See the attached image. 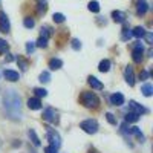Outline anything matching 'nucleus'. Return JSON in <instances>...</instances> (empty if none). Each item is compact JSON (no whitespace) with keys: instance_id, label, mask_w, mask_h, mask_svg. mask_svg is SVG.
Returning a JSON list of instances; mask_svg holds the SVG:
<instances>
[{"instance_id":"1","label":"nucleus","mask_w":153,"mask_h":153,"mask_svg":"<svg viewBox=\"0 0 153 153\" xmlns=\"http://www.w3.org/2000/svg\"><path fill=\"white\" fill-rule=\"evenodd\" d=\"M3 107L6 110V113L12 120H20L22 117V112H20V107H22V103H20V97L16 91H8L3 97Z\"/></svg>"},{"instance_id":"2","label":"nucleus","mask_w":153,"mask_h":153,"mask_svg":"<svg viewBox=\"0 0 153 153\" xmlns=\"http://www.w3.org/2000/svg\"><path fill=\"white\" fill-rule=\"evenodd\" d=\"M80 100H81L83 106L87 107V109H97L100 106V100L94 92H83Z\"/></svg>"},{"instance_id":"3","label":"nucleus","mask_w":153,"mask_h":153,"mask_svg":"<svg viewBox=\"0 0 153 153\" xmlns=\"http://www.w3.org/2000/svg\"><path fill=\"white\" fill-rule=\"evenodd\" d=\"M80 127L89 135H94V133L98 132V123L95 120H86V121H83L80 124Z\"/></svg>"},{"instance_id":"4","label":"nucleus","mask_w":153,"mask_h":153,"mask_svg":"<svg viewBox=\"0 0 153 153\" xmlns=\"http://www.w3.org/2000/svg\"><path fill=\"white\" fill-rule=\"evenodd\" d=\"M46 136H48V141L51 143V146H54L55 149H58L60 146H61V139H60V135L54 130V129H48V133H46Z\"/></svg>"},{"instance_id":"5","label":"nucleus","mask_w":153,"mask_h":153,"mask_svg":"<svg viewBox=\"0 0 153 153\" xmlns=\"http://www.w3.org/2000/svg\"><path fill=\"white\" fill-rule=\"evenodd\" d=\"M143 54H144V46L141 45V42H138L133 48V52H132V58L135 63H141L143 61Z\"/></svg>"},{"instance_id":"6","label":"nucleus","mask_w":153,"mask_h":153,"mask_svg":"<svg viewBox=\"0 0 153 153\" xmlns=\"http://www.w3.org/2000/svg\"><path fill=\"white\" fill-rule=\"evenodd\" d=\"M43 120H46L48 123H57L58 121V117H57V112L52 109V107H49L43 112Z\"/></svg>"},{"instance_id":"7","label":"nucleus","mask_w":153,"mask_h":153,"mask_svg":"<svg viewBox=\"0 0 153 153\" xmlns=\"http://www.w3.org/2000/svg\"><path fill=\"white\" fill-rule=\"evenodd\" d=\"M124 78H126V81H127L129 86L135 84V74H133V68L132 66H127L124 69Z\"/></svg>"},{"instance_id":"8","label":"nucleus","mask_w":153,"mask_h":153,"mask_svg":"<svg viewBox=\"0 0 153 153\" xmlns=\"http://www.w3.org/2000/svg\"><path fill=\"white\" fill-rule=\"evenodd\" d=\"M129 107H130V110H132V112L138 113L139 117H141V115H144V113H147V112H149V110H147L146 107H143L141 104L135 103V101H130V103H129Z\"/></svg>"},{"instance_id":"9","label":"nucleus","mask_w":153,"mask_h":153,"mask_svg":"<svg viewBox=\"0 0 153 153\" xmlns=\"http://www.w3.org/2000/svg\"><path fill=\"white\" fill-rule=\"evenodd\" d=\"M9 20L5 12H0V31L2 32H9Z\"/></svg>"},{"instance_id":"10","label":"nucleus","mask_w":153,"mask_h":153,"mask_svg":"<svg viewBox=\"0 0 153 153\" xmlns=\"http://www.w3.org/2000/svg\"><path fill=\"white\" fill-rule=\"evenodd\" d=\"M110 103H112L113 106H123V104H124V95L120 94V92L113 94V95L110 97Z\"/></svg>"},{"instance_id":"11","label":"nucleus","mask_w":153,"mask_h":153,"mask_svg":"<svg viewBox=\"0 0 153 153\" xmlns=\"http://www.w3.org/2000/svg\"><path fill=\"white\" fill-rule=\"evenodd\" d=\"M147 9H149V5H147L146 0H138V2H136V12H138V14L144 16L147 12Z\"/></svg>"},{"instance_id":"12","label":"nucleus","mask_w":153,"mask_h":153,"mask_svg":"<svg viewBox=\"0 0 153 153\" xmlns=\"http://www.w3.org/2000/svg\"><path fill=\"white\" fill-rule=\"evenodd\" d=\"M28 107L31 109V110H38V109H42V101H40V98H29L28 100Z\"/></svg>"},{"instance_id":"13","label":"nucleus","mask_w":153,"mask_h":153,"mask_svg":"<svg viewBox=\"0 0 153 153\" xmlns=\"http://www.w3.org/2000/svg\"><path fill=\"white\" fill-rule=\"evenodd\" d=\"M3 75H5V78L8 80V81H19V78H20V75H19V72H16V71H5L3 72Z\"/></svg>"},{"instance_id":"14","label":"nucleus","mask_w":153,"mask_h":153,"mask_svg":"<svg viewBox=\"0 0 153 153\" xmlns=\"http://www.w3.org/2000/svg\"><path fill=\"white\" fill-rule=\"evenodd\" d=\"M112 17H113V22H117V23H123L124 19H126V14L123 11H113L112 12Z\"/></svg>"},{"instance_id":"15","label":"nucleus","mask_w":153,"mask_h":153,"mask_svg":"<svg viewBox=\"0 0 153 153\" xmlns=\"http://www.w3.org/2000/svg\"><path fill=\"white\" fill-rule=\"evenodd\" d=\"M87 81H89V84H91L94 89H98V91H100V89H103V83H101L98 78H95V76H89Z\"/></svg>"},{"instance_id":"16","label":"nucleus","mask_w":153,"mask_h":153,"mask_svg":"<svg viewBox=\"0 0 153 153\" xmlns=\"http://www.w3.org/2000/svg\"><path fill=\"white\" fill-rule=\"evenodd\" d=\"M61 66H63V61L60 58H52V60L49 61V68L52 69V71H58Z\"/></svg>"},{"instance_id":"17","label":"nucleus","mask_w":153,"mask_h":153,"mask_svg":"<svg viewBox=\"0 0 153 153\" xmlns=\"http://www.w3.org/2000/svg\"><path fill=\"white\" fill-rule=\"evenodd\" d=\"M141 92H143L144 97H152V94H153V86L149 84V83H146V84L143 86V89H141Z\"/></svg>"},{"instance_id":"18","label":"nucleus","mask_w":153,"mask_h":153,"mask_svg":"<svg viewBox=\"0 0 153 153\" xmlns=\"http://www.w3.org/2000/svg\"><path fill=\"white\" fill-rule=\"evenodd\" d=\"M139 120V115L138 113H135V112H127V115H126V121L127 123H136Z\"/></svg>"},{"instance_id":"19","label":"nucleus","mask_w":153,"mask_h":153,"mask_svg":"<svg viewBox=\"0 0 153 153\" xmlns=\"http://www.w3.org/2000/svg\"><path fill=\"white\" fill-rule=\"evenodd\" d=\"M129 133H132V135H136L138 136V139H139V141H144V135L141 133V130H139L138 129V127H129Z\"/></svg>"},{"instance_id":"20","label":"nucleus","mask_w":153,"mask_h":153,"mask_svg":"<svg viewBox=\"0 0 153 153\" xmlns=\"http://www.w3.org/2000/svg\"><path fill=\"white\" fill-rule=\"evenodd\" d=\"M28 135H29V138H31V141H32L34 146H40V139H38V136H37V133H35L34 129H29Z\"/></svg>"},{"instance_id":"21","label":"nucleus","mask_w":153,"mask_h":153,"mask_svg":"<svg viewBox=\"0 0 153 153\" xmlns=\"http://www.w3.org/2000/svg\"><path fill=\"white\" fill-rule=\"evenodd\" d=\"M110 69V61L109 60H103L100 63V66H98V71L100 72H107Z\"/></svg>"},{"instance_id":"22","label":"nucleus","mask_w":153,"mask_h":153,"mask_svg":"<svg viewBox=\"0 0 153 153\" xmlns=\"http://www.w3.org/2000/svg\"><path fill=\"white\" fill-rule=\"evenodd\" d=\"M132 34H133V37L141 38V37H144V34H146V29H144V28H141V26H138V28H135V29L132 31Z\"/></svg>"},{"instance_id":"23","label":"nucleus","mask_w":153,"mask_h":153,"mask_svg":"<svg viewBox=\"0 0 153 153\" xmlns=\"http://www.w3.org/2000/svg\"><path fill=\"white\" fill-rule=\"evenodd\" d=\"M34 92H35L37 98H42V97H46V95H48V91H46V89H42V87L34 89Z\"/></svg>"},{"instance_id":"24","label":"nucleus","mask_w":153,"mask_h":153,"mask_svg":"<svg viewBox=\"0 0 153 153\" xmlns=\"http://www.w3.org/2000/svg\"><path fill=\"white\" fill-rule=\"evenodd\" d=\"M89 11H92V12H98L100 11V3L98 2H89Z\"/></svg>"},{"instance_id":"25","label":"nucleus","mask_w":153,"mask_h":153,"mask_svg":"<svg viewBox=\"0 0 153 153\" xmlns=\"http://www.w3.org/2000/svg\"><path fill=\"white\" fill-rule=\"evenodd\" d=\"M65 16H63V14H60V12H55V14L52 16V20L55 22V23H63V22H65Z\"/></svg>"},{"instance_id":"26","label":"nucleus","mask_w":153,"mask_h":153,"mask_svg":"<svg viewBox=\"0 0 153 153\" xmlns=\"http://www.w3.org/2000/svg\"><path fill=\"white\" fill-rule=\"evenodd\" d=\"M40 81H42V83H49V81H51V74L46 72V71L42 72V74H40Z\"/></svg>"},{"instance_id":"27","label":"nucleus","mask_w":153,"mask_h":153,"mask_svg":"<svg viewBox=\"0 0 153 153\" xmlns=\"http://www.w3.org/2000/svg\"><path fill=\"white\" fill-rule=\"evenodd\" d=\"M46 46H48V38H43V37H40L38 42L35 43V48H46Z\"/></svg>"},{"instance_id":"28","label":"nucleus","mask_w":153,"mask_h":153,"mask_svg":"<svg viewBox=\"0 0 153 153\" xmlns=\"http://www.w3.org/2000/svg\"><path fill=\"white\" fill-rule=\"evenodd\" d=\"M23 25H25V26H26V28H34V25H35V22H34V19H31V17H26V19H25L23 20Z\"/></svg>"},{"instance_id":"29","label":"nucleus","mask_w":153,"mask_h":153,"mask_svg":"<svg viewBox=\"0 0 153 153\" xmlns=\"http://www.w3.org/2000/svg\"><path fill=\"white\" fill-rule=\"evenodd\" d=\"M132 37H133V34H132V31H130V29H124V32H123V37H121V38H123L124 42H127V40H130Z\"/></svg>"},{"instance_id":"30","label":"nucleus","mask_w":153,"mask_h":153,"mask_svg":"<svg viewBox=\"0 0 153 153\" xmlns=\"http://www.w3.org/2000/svg\"><path fill=\"white\" fill-rule=\"evenodd\" d=\"M8 51V43L6 40H3V38H0V54H3Z\"/></svg>"},{"instance_id":"31","label":"nucleus","mask_w":153,"mask_h":153,"mask_svg":"<svg viewBox=\"0 0 153 153\" xmlns=\"http://www.w3.org/2000/svg\"><path fill=\"white\" fill-rule=\"evenodd\" d=\"M17 63L20 65V68H22L23 71H26V69H28V61H26V60H23L22 57H19V58H17Z\"/></svg>"},{"instance_id":"32","label":"nucleus","mask_w":153,"mask_h":153,"mask_svg":"<svg viewBox=\"0 0 153 153\" xmlns=\"http://www.w3.org/2000/svg\"><path fill=\"white\" fill-rule=\"evenodd\" d=\"M34 51H35V43H34V42L26 43V52H28V54H32Z\"/></svg>"},{"instance_id":"33","label":"nucleus","mask_w":153,"mask_h":153,"mask_svg":"<svg viewBox=\"0 0 153 153\" xmlns=\"http://www.w3.org/2000/svg\"><path fill=\"white\" fill-rule=\"evenodd\" d=\"M72 48H74L75 51L81 49V42H80V40H76V38H74V40H72Z\"/></svg>"},{"instance_id":"34","label":"nucleus","mask_w":153,"mask_h":153,"mask_svg":"<svg viewBox=\"0 0 153 153\" xmlns=\"http://www.w3.org/2000/svg\"><path fill=\"white\" fill-rule=\"evenodd\" d=\"M38 6H40V8H38V12H40V14H42V12H46V9H48L46 2H42V0H40V5H38Z\"/></svg>"},{"instance_id":"35","label":"nucleus","mask_w":153,"mask_h":153,"mask_svg":"<svg viewBox=\"0 0 153 153\" xmlns=\"http://www.w3.org/2000/svg\"><path fill=\"white\" fill-rule=\"evenodd\" d=\"M49 29L48 28H42V32H40V37H43V38H49Z\"/></svg>"},{"instance_id":"36","label":"nucleus","mask_w":153,"mask_h":153,"mask_svg":"<svg viewBox=\"0 0 153 153\" xmlns=\"http://www.w3.org/2000/svg\"><path fill=\"white\" fill-rule=\"evenodd\" d=\"M106 118H107V121H109L110 124H113V126L117 124V120H115V117H113L112 113H107V115H106Z\"/></svg>"},{"instance_id":"37","label":"nucleus","mask_w":153,"mask_h":153,"mask_svg":"<svg viewBox=\"0 0 153 153\" xmlns=\"http://www.w3.org/2000/svg\"><path fill=\"white\" fill-rule=\"evenodd\" d=\"M45 153H57V149H55L54 146H48V147L45 149Z\"/></svg>"},{"instance_id":"38","label":"nucleus","mask_w":153,"mask_h":153,"mask_svg":"<svg viewBox=\"0 0 153 153\" xmlns=\"http://www.w3.org/2000/svg\"><path fill=\"white\" fill-rule=\"evenodd\" d=\"M144 37H146V40H147L149 43H152V42H153V35H152L150 32H146V34H144Z\"/></svg>"},{"instance_id":"39","label":"nucleus","mask_w":153,"mask_h":153,"mask_svg":"<svg viewBox=\"0 0 153 153\" xmlns=\"http://www.w3.org/2000/svg\"><path fill=\"white\" fill-rule=\"evenodd\" d=\"M149 78V72L147 71H143L141 72V80H147Z\"/></svg>"},{"instance_id":"40","label":"nucleus","mask_w":153,"mask_h":153,"mask_svg":"<svg viewBox=\"0 0 153 153\" xmlns=\"http://www.w3.org/2000/svg\"><path fill=\"white\" fill-rule=\"evenodd\" d=\"M12 60H14V57H12L11 54H8V57H6V61L9 63V61H12Z\"/></svg>"},{"instance_id":"41","label":"nucleus","mask_w":153,"mask_h":153,"mask_svg":"<svg viewBox=\"0 0 153 153\" xmlns=\"http://www.w3.org/2000/svg\"><path fill=\"white\" fill-rule=\"evenodd\" d=\"M91 153H95V152H91Z\"/></svg>"}]
</instances>
